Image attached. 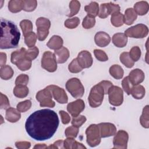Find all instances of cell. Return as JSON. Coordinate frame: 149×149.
<instances>
[{
  "label": "cell",
  "mask_w": 149,
  "mask_h": 149,
  "mask_svg": "<svg viewBox=\"0 0 149 149\" xmlns=\"http://www.w3.org/2000/svg\"><path fill=\"white\" fill-rule=\"evenodd\" d=\"M133 9L136 12L137 15H139L140 16L144 15L148 11V3L147 2L143 1L137 2L134 4Z\"/></svg>",
  "instance_id": "23"
},
{
  "label": "cell",
  "mask_w": 149,
  "mask_h": 149,
  "mask_svg": "<svg viewBox=\"0 0 149 149\" xmlns=\"http://www.w3.org/2000/svg\"><path fill=\"white\" fill-rule=\"evenodd\" d=\"M63 146L66 149H74V148H86V147L79 142H77L74 138L68 137L63 141Z\"/></svg>",
  "instance_id": "24"
},
{
  "label": "cell",
  "mask_w": 149,
  "mask_h": 149,
  "mask_svg": "<svg viewBox=\"0 0 149 149\" xmlns=\"http://www.w3.org/2000/svg\"><path fill=\"white\" fill-rule=\"evenodd\" d=\"M66 90L75 98H81L84 93V88L80 80L76 77L68 80L65 85Z\"/></svg>",
  "instance_id": "4"
},
{
  "label": "cell",
  "mask_w": 149,
  "mask_h": 149,
  "mask_svg": "<svg viewBox=\"0 0 149 149\" xmlns=\"http://www.w3.org/2000/svg\"><path fill=\"white\" fill-rule=\"evenodd\" d=\"M37 6L36 0H23V10L26 12H32L34 10Z\"/></svg>",
  "instance_id": "38"
},
{
  "label": "cell",
  "mask_w": 149,
  "mask_h": 149,
  "mask_svg": "<svg viewBox=\"0 0 149 149\" xmlns=\"http://www.w3.org/2000/svg\"><path fill=\"white\" fill-rule=\"evenodd\" d=\"M36 98L40 102V106L41 107H47L53 108L55 105V102L52 100L51 91L48 87L38 91L36 94Z\"/></svg>",
  "instance_id": "6"
},
{
  "label": "cell",
  "mask_w": 149,
  "mask_h": 149,
  "mask_svg": "<svg viewBox=\"0 0 149 149\" xmlns=\"http://www.w3.org/2000/svg\"><path fill=\"white\" fill-rule=\"evenodd\" d=\"M48 148H63V141L62 140H59L54 142V144L48 147Z\"/></svg>",
  "instance_id": "57"
},
{
  "label": "cell",
  "mask_w": 149,
  "mask_h": 149,
  "mask_svg": "<svg viewBox=\"0 0 149 149\" xmlns=\"http://www.w3.org/2000/svg\"><path fill=\"white\" fill-rule=\"evenodd\" d=\"M137 15L133 8H127L125 11V15L123 16L124 23L127 25H130L136 20Z\"/></svg>",
  "instance_id": "22"
},
{
  "label": "cell",
  "mask_w": 149,
  "mask_h": 149,
  "mask_svg": "<svg viewBox=\"0 0 149 149\" xmlns=\"http://www.w3.org/2000/svg\"><path fill=\"white\" fill-rule=\"evenodd\" d=\"M59 115L61 118V120L63 124L66 125L69 123L70 121V117L69 115L64 111H59Z\"/></svg>",
  "instance_id": "54"
},
{
  "label": "cell",
  "mask_w": 149,
  "mask_h": 149,
  "mask_svg": "<svg viewBox=\"0 0 149 149\" xmlns=\"http://www.w3.org/2000/svg\"><path fill=\"white\" fill-rule=\"evenodd\" d=\"M80 23V19L77 17L68 19L65 22V26L69 29H73L76 28Z\"/></svg>",
  "instance_id": "43"
},
{
  "label": "cell",
  "mask_w": 149,
  "mask_h": 149,
  "mask_svg": "<svg viewBox=\"0 0 149 149\" xmlns=\"http://www.w3.org/2000/svg\"><path fill=\"white\" fill-rule=\"evenodd\" d=\"M148 33L147 26L143 24H138L128 28L125 31L127 37L135 38H143L146 37Z\"/></svg>",
  "instance_id": "7"
},
{
  "label": "cell",
  "mask_w": 149,
  "mask_h": 149,
  "mask_svg": "<svg viewBox=\"0 0 149 149\" xmlns=\"http://www.w3.org/2000/svg\"><path fill=\"white\" fill-rule=\"evenodd\" d=\"M112 42L118 48L124 47L127 44V37L124 33H116L112 37Z\"/></svg>",
  "instance_id": "20"
},
{
  "label": "cell",
  "mask_w": 149,
  "mask_h": 149,
  "mask_svg": "<svg viewBox=\"0 0 149 149\" xmlns=\"http://www.w3.org/2000/svg\"><path fill=\"white\" fill-rule=\"evenodd\" d=\"M140 122L141 125L144 128L149 127V119H148V105H147L143 109L142 114L140 118Z\"/></svg>",
  "instance_id": "35"
},
{
  "label": "cell",
  "mask_w": 149,
  "mask_h": 149,
  "mask_svg": "<svg viewBox=\"0 0 149 149\" xmlns=\"http://www.w3.org/2000/svg\"><path fill=\"white\" fill-rule=\"evenodd\" d=\"M29 76L27 74H21L16 77L15 80V84L26 86L29 82Z\"/></svg>",
  "instance_id": "52"
},
{
  "label": "cell",
  "mask_w": 149,
  "mask_h": 149,
  "mask_svg": "<svg viewBox=\"0 0 149 149\" xmlns=\"http://www.w3.org/2000/svg\"><path fill=\"white\" fill-rule=\"evenodd\" d=\"M26 52V49L24 48H21L20 49L16 50L13 52L11 54L10 56V61L13 64H16V63L20 60L21 58L25 56V54Z\"/></svg>",
  "instance_id": "34"
},
{
  "label": "cell",
  "mask_w": 149,
  "mask_h": 149,
  "mask_svg": "<svg viewBox=\"0 0 149 149\" xmlns=\"http://www.w3.org/2000/svg\"><path fill=\"white\" fill-rule=\"evenodd\" d=\"M85 104L83 100L77 99L74 101L69 103L67 105V111L73 116L75 117L84 109Z\"/></svg>",
  "instance_id": "13"
},
{
  "label": "cell",
  "mask_w": 149,
  "mask_h": 149,
  "mask_svg": "<svg viewBox=\"0 0 149 149\" xmlns=\"http://www.w3.org/2000/svg\"><path fill=\"white\" fill-rule=\"evenodd\" d=\"M100 83L101 84V86L103 87V88L104 89L105 94H108L109 88L113 86L112 83H111L110 81H108V80H102V81H100Z\"/></svg>",
  "instance_id": "56"
},
{
  "label": "cell",
  "mask_w": 149,
  "mask_h": 149,
  "mask_svg": "<svg viewBox=\"0 0 149 149\" xmlns=\"http://www.w3.org/2000/svg\"><path fill=\"white\" fill-rule=\"evenodd\" d=\"M14 74L13 70L9 65H4L1 67L0 76L3 80H9L11 79Z\"/></svg>",
  "instance_id": "30"
},
{
  "label": "cell",
  "mask_w": 149,
  "mask_h": 149,
  "mask_svg": "<svg viewBox=\"0 0 149 149\" xmlns=\"http://www.w3.org/2000/svg\"><path fill=\"white\" fill-rule=\"evenodd\" d=\"M20 38V33L17 26L11 21L1 19L0 48H16Z\"/></svg>",
  "instance_id": "2"
},
{
  "label": "cell",
  "mask_w": 149,
  "mask_h": 149,
  "mask_svg": "<svg viewBox=\"0 0 149 149\" xmlns=\"http://www.w3.org/2000/svg\"><path fill=\"white\" fill-rule=\"evenodd\" d=\"M31 107V102L29 100H27L22 102H20L19 104H17L16 106L17 109L20 112H25Z\"/></svg>",
  "instance_id": "46"
},
{
  "label": "cell",
  "mask_w": 149,
  "mask_h": 149,
  "mask_svg": "<svg viewBox=\"0 0 149 149\" xmlns=\"http://www.w3.org/2000/svg\"><path fill=\"white\" fill-rule=\"evenodd\" d=\"M24 37V42L26 45L29 48H32L35 46L37 39V35L33 31L26 35Z\"/></svg>",
  "instance_id": "37"
},
{
  "label": "cell",
  "mask_w": 149,
  "mask_h": 149,
  "mask_svg": "<svg viewBox=\"0 0 149 149\" xmlns=\"http://www.w3.org/2000/svg\"><path fill=\"white\" fill-rule=\"evenodd\" d=\"M9 107H10V104H9V101L8 100V98L7 97L6 95L1 93V105H0L1 109H7Z\"/></svg>",
  "instance_id": "53"
},
{
  "label": "cell",
  "mask_w": 149,
  "mask_h": 149,
  "mask_svg": "<svg viewBox=\"0 0 149 149\" xmlns=\"http://www.w3.org/2000/svg\"><path fill=\"white\" fill-rule=\"evenodd\" d=\"M120 11V6L118 4L112 2L105 3L100 5L98 16L101 19L107 17L109 15H112Z\"/></svg>",
  "instance_id": "11"
},
{
  "label": "cell",
  "mask_w": 149,
  "mask_h": 149,
  "mask_svg": "<svg viewBox=\"0 0 149 149\" xmlns=\"http://www.w3.org/2000/svg\"><path fill=\"white\" fill-rule=\"evenodd\" d=\"M68 69L70 72L73 73H76L81 72L83 70V68L79 64L77 59L74 58L69 63L68 66Z\"/></svg>",
  "instance_id": "45"
},
{
  "label": "cell",
  "mask_w": 149,
  "mask_h": 149,
  "mask_svg": "<svg viewBox=\"0 0 149 149\" xmlns=\"http://www.w3.org/2000/svg\"><path fill=\"white\" fill-rule=\"evenodd\" d=\"M15 146L19 149H28L31 146V143L29 141H17L15 143Z\"/></svg>",
  "instance_id": "55"
},
{
  "label": "cell",
  "mask_w": 149,
  "mask_h": 149,
  "mask_svg": "<svg viewBox=\"0 0 149 149\" xmlns=\"http://www.w3.org/2000/svg\"><path fill=\"white\" fill-rule=\"evenodd\" d=\"M101 137L105 138L112 136L116 133V127L111 123H100L98 124Z\"/></svg>",
  "instance_id": "15"
},
{
  "label": "cell",
  "mask_w": 149,
  "mask_h": 149,
  "mask_svg": "<svg viewBox=\"0 0 149 149\" xmlns=\"http://www.w3.org/2000/svg\"><path fill=\"white\" fill-rule=\"evenodd\" d=\"M49 34V29L45 28H37V37L39 41H44Z\"/></svg>",
  "instance_id": "49"
},
{
  "label": "cell",
  "mask_w": 149,
  "mask_h": 149,
  "mask_svg": "<svg viewBox=\"0 0 149 149\" xmlns=\"http://www.w3.org/2000/svg\"><path fill=\"white\" fill-rule=\"evenodd\" d=\"M69 8L70 12L67 15L68 17H72L75 15L77 14L80 8V3L79 1L76 0L71 1L69 3Z\"/></svg>",
  "instance_id": "39"
},
{
  "label": "cell",
  "mask_w": 149,
  "mask_h": 149,
  "mask_svg": "<svg viewBox=\"0 0 149 149\" xmlns=\"http://www.w3.org/2000/svg\"><path fill=\"white\" fill-rule=\"evenodd\" d=\"M59 123L56 113L49 109H42L31 113L26 119L25 129L33 139L44 141L55 133Z\"/></svg>",
  "instance_id": "1"
},
{
  "label": "cell",
  "mask_w": 149,
  "mask_h": 149,
  "mask_svg": "<svg viewBox=\"0 0 149 149\" xmlns=\"http://www.w3.org/2000/svg\"><path fill=\"white\" fill-rule=\"evenodd\" d=\"M36 24L37 28H45L49 29L51 27L50 20L45 17H40L36 20Z\"/></svg>",
  "instance_id": "40"
},
{
  "label": "cell",
  "mask_w": 149,
  "mask_h": 149,
  "mask_svg": "<svg viewBox=\"0 0 149 149\" xmlns=\"http://www.w3.org/2000/svg\"><path fill=\"white\" fill-rule=\"evenodd\" d=\"M78 133L79 128L73 125L68 127L65 131V134L66 137L76 138L77 136Z\"/></svg>",
  "instance_id": "47"
},
{
  "label": "cell",
  "mask_w": 149,
  "mask_h": 149,
  "mask_svg": "<svg viewBox=\"0 0 149 149\" xmlns=\"http://www.w3.org/2000/svg\"><path fill=\"white\" fill-rule=\"evenodd\" d=\"M51 91L54 98L59 104H66L68 101V95L62 88L55 85H49L47 86Z\"/></svg>",
  "instance_id": "12"
},
{
  "label": "cell",
  "mask_w": 149,
  "mask_h": 149,
  "mask_svg": "<svg viewBox=\"0 0 149 149\" xmlns=\"http://www.w3.org/2000/svg\"><path fill=\"white\" fill-rule=\"evenodd\" d=\"M119 59L120 62L127 68H131L134 66V62L131 59L129 54L127 52H122L120 55Z\"/></svg>",
  "instance_id": "32"
},
{
  "label": "cell",
  "mask_w": 149,
  "mask_h": 149,
  "mask_svg": "<svg viewBox=\"0 0 149 149\" xmlns=\"http://www.w3.org/2000/svg\"><path fill=\"white\" fill-rule=\"evenodd\" d=\"M94 54L99 61L101 62H105L108 61V57L107 54L102 50L101 49H94Z\"/></svg>",
  "instance_id": "51"
},
{
  "label": "cell",
  "mask_w": 149,
  "mask_h": 149,
  "mask_svg": "<svg viewBox=\"0 0 149 149\" xmlns=\"http://www.w3.org/2000/svg\"><path fill=\"white\" fill-rule=\"evenodd\" d=\"M129 56L134 62H137L141 56V49L137 46L133 47L129 52Z\"/></svg>",
  "instance_id": "44"
},
{
  "label": "cell",
  "mask_w": 149,
  "mask_h": 149,
  "mask_svg": "<svg viewBox=\"0 0 149 149\" xmlns=\"http://www.w3.org/2000/svg\"><path fill=\"white\" fill-rule=\"evenodd\" d=\"M145 93H146L145 88L143 86L139 84V85L133 86L131 90L130 94H132V95L134 98L140 100L144 97Z\"/></svg>",
  "instance_id": "26"
},
{
  "label": "cell",
  "mask_w": 149,
  "mask_h": 149,
  "mask_svg": "<svg viewBox=\"0 0 149 149\" xmlns=\"http://www.w3.org/2000/svg\"><path fill=\"white\" fill-rule=\"evenodd\" d=\"M41 67L49 72H54L57 69V62L54 54L50 51H45L41 61Z\"/></svg>",
  "instance_id": "8"
},
{
  "label": "cell",
  "mask_w": 149,
  "mask_h": 149,
  "mask_svg": "<svg viewBox=\"0 0 149 149\" xmlns=\"http://www.w3.org/2000/svg\"><path fill=\"white\" fill-rule=\"evenodd\" d=\"M122 88H123V90L126 92V93L127 95H130V93H131L132 88L133 86L130 82L128 76L125 77L123 79V80L122 81Z\"/></svg>",
  "instance_id": "50"
},
{
  "label": "cell",
  "mask_w": 149,
  "mask_h": 149,
  "mask_svg": "<svg viewBox=\"0 0 149 149\" xmlns=\"http://www.w3.org/2000/svg\"><path fill=\"white\" fill-rule=\"evenodd\" d=\"M104 94V89L100 83L94 86L91 88L88 98L90 106L92 108L100 106L103 101Z\"/></svg>",
  "instance_id": "3"
},
{
  "label": "cell",
  "mask_w": 149,
  "mask_h": 149,
  "mask_svg": "<svg viewBox=\"0 0 149 149\" xmlns=\"http://www.w3.org/2000/svg\"><path fill=\"white\" fill-rule=\"evenodd\" d=\"M111 22L112 24L116 27H120L124 24L123 15L120 12H116L111 15Z\"/></svg>",
  "instance_id": "31"
},
{
  "label": "cell",
  "mask_w": 149,
  "mask_h": 149,
  "mask_svg": "<svg viewBox=\"0 0 149 149\" xmlns=\"http://www.w3.org/2000/svg\"><path fill=\"white\" fill-rule=\"evenodd\" d=\"M13 94L17 98L26 97L29 92V88L25 85H16L13 88Z\"/></svg>",
  "instance_id": "25"
},
{
  "label": "cell",
  "mask_w": 149,
  "mask_h": 149,
  "mask_svg": "<svg viewBox=\"0 0 149 149\" xmlns=\"http://www.w3.org/2000/svg\"><path fill=\"white\" fill-rule=\"evenodd\" d=\"M39 54V49L37 47H33L32 48H30L29 49L26 50L25 56L27 59L30 61H33L35 59Z\"/></svg>",
  "instance_id": "41"
},
{
  "label": "cell",
  "mask_w": 149,
  "mask_h": 149,
  "mask_svg": "<svg viewBox=\"0 0 149 149\" xmlns=\"http://www.w3.org/2000/svg\"><path fill=\"white\" fill-rule=\"evenodd\" d=\"M17 68L22 71H26L30 69L31 67V61L24 56L19 60L15 64Z\"/></svg>",
  "instance_id": "33"
},
{
  "label": "cell",
  "mask_w": 149,
  "mask_h": 149,
  "mask_svg": "<svg viewBox=\"0 0 149 149\" xmlns=\"http://www.w3.org/2000/svg\"><path fill=\"white\" fill-rule=\"evenodd\" d=\"M20 26L23 31V36H25L27 34L32 32L33 26L31 22L27 19H24L20 22Z\"/></svg>",
  "instance_id": "36"
},
{
  "label": "cell",
  "mask_w": 149,
  "mask_h": 149,
  "mask_svg": "<svg viewBox=\"0 0 149 149\" xmlns=\"http://www.w3.org/2000/svg\"><path fill=\"white\" fill-rule=\"evenodd\" d=\"M54 55L55 56L57 63H65L69 57L70 54L68 48L62 47L60 49L55 50Z\"/></svg>",
  "instance_id": "18"
},
{
  "label": "cell",
  "mask_w": 149,
  "mask_h": 149,
  "mask_svg": "<svg viewBox=\"0 0 149 149\" xmlns=\"http://www.w3.org/2000/svg\"><path fill=\"white\" fill-rule=\"evenodd\" d=\"M108 98L110 104L113 106H120L123 101V93L122 88L116 86H112L108 91Z\"/></svg>",
  "instance_id": "9"
},
{
  "label": "cell",
  "mask_w": 149,
  "mask_h": 149,
  "mask_svg": "<svg viewBox=\"0 0 149 149\" xmlns=\"http://www.w3.org/2000/svg\"><path fill=\"white\" fill-rule=\"evenodd\" d=\"M129 140L128 133L123 130H119L115 133L113 139V148L126 149L127 148Z\"/></svg>",
  "instance_id": "10"
},
{
  "label": "cell",
  "mask_w": 149,
  "mask_h": 149,
  "mask_svg": "<svg viewBox=\"0 0 149 149\" xmlns=\"http://www.w3.org/2000/svg\"><path fill=\"white\" fill-rule=\"evenodd\" d=\"M110 74L115 79H120L123 77L124 71L122 68L118 65H113L111 66L109 69Z\"/></svg>",
  "instance_id": "28"
},
{
  "label": "cell",
  "mask_w": 149,
  "mask_h": 149,
  "mask_svg": "<svg viewBox=\"0 0 149 149\" xmlns=\"http://www.w3.org/2000/svg\"><path fill=\"white\" fill-rule=\"evenodd\" d=\"M63 44V39L59 36L54 35L49 40L47 45L49 48L51 49L57 50L62 47Z\"/></svg>",
  "instance_id": "21"
},
{
  "label": "cell",
  "mask_w": 149,
  "mask_h": 149,
  "mask_svg": "<svg viewBox=\"0 0 149 149\" xmlns=\"http://www.w3.org/2000/svg\"><path fill=\"white\" fill-rule=\"evenodd\" d=\"M86 118L83 115H78L75 117H73L72 120L71 121V123L73 126L80 127L83 124H84L86 121Z\"/></svg>",
  "instance_id": "48"
},
{
  "label": "cell",
  "mask_w": 149,
  "mask_h": 149,
  "mask_svg": "<svg viewBox=\"0 0 149 149\" xmlns=\"http://www.w3.org/2000/svg\"><path fill=\"white\" fill-rule=\"evenodd\" d=\"M86 141L91 147H95L101 143V135L98 125L91 124L86 130Z\"/></svg>",
  "instance_id": "5"
},
{
  "label": "cell",
  "mask_w": 149,
  "mask_h": 149,
  "mask_svg": "<svg viewBox=\"0 0 149 149\" xmlns=\"http://www.w3.org/2000/svg\"><path fill=\"white\" fill-rule=\"evenodd\" d=\"M79 64L83 68H88L93 64V58L90 52L87 51H81L76 58Z\"/></svg>",
  "instance_id": "14"
},
{
  "label": "cell",
  "mask_w": 149,
  "mask_h": 149,
  "mask_svg": "<svg viewBox=\"0 0 149 149\" xmlns=\"http://www.w3.org/2000/svg\"><path fill=\"white\" fill-rule=\"evenodd\" d=\"M33 148L34 149L35 148H48V147L45 144H38L35 145Z\"/></svg>",
  "instance_id": "59"
},
{
  "label": "cell",
  "mask_w": 149,
  "mask_h": 149,
  "mask_svg": "<svg viewBox=\"0 0 149 149\" xmlns=\"http://www.w3.org/2000/svg\"><path fill=\"white\" fill-rule=\"evenodd\" d=\"M8 9L12 13H17L23 10V0H11L8 3Z\"/></svg>",
  "instance_id": "29"
},
{
  "label": "cell",
  "mask_w": 149,
  "mask_h": 149,
  "mask_svg": "<svg viewBox=\"0 0 149 149\" xmlns=\"http://www.w3.org/2000/svg\"><path fill=\"white\" fill-rule=\"evenodd\" d=\"M84 10L87 13V15L95 17L99 13L98 4L96 2H91L89 5L84 6Z\"/></svg>",
  "instance_id": "27"
},
{
  "label": "cell",
  "mask_w": 149,
  "mask_h": 149,
  "mask_svg": "<svg viewBox=\"0 0 149 149\" xmlns=\"http://www.w3.org/2000/svg\"><path fill=\"white\" fill-rule=\"evenodd\" d=\"M145 75L144 72L140 69L132 70L128 76L129 80L133 86L139 85L144 80Z\"/></svg>",
  "instance_id": "16"
},
{
  "label": "cell",
  "mask_w": 149,
  "mask_h": 149,
  "mask_svg": "<svg viewBox=\"0 0 149 149\" xmlns=\"http://www.w3.org/2000/svg\"><path fill=\"white\" fill-rule=\"evenodd\" d=\"M94 41L97 46L105 47L110 43L111 37L105 32L99 31L94 36Z\"/></svg>",
  "instance_id": "17"
},
{
  "label": "cell",
  "mask_w": 149,
  "mask_h": 149,
  "mask_svg": "<svg viewBox=\"0 0 149 149\" xmlns=\"http://www.w3.org/2000/svg\"><path fill=\"white\" fill-rule=\"evenodd\" d=\"M95 24V17L89 15H87L83 19L82 26L86 29H89L94 26Z\"/></svg>",
  "instance_id": "42"
},
{
  "label": "cell",
  "mask_w": 149,
  "mask_h": 149,
  "mask_svg": "<svg viewBox=\"0 0 149 149\" xmlns=\"http://www.w3.org/2000/svg\"><path fill=\"white\" fill-rule=\"evenodd\" d=\"M21 118L20 112L13 108L9 107L6 111L5 119L11 123H15L17 122Z\"/></svg>",
  "instance_id": "19"
},
{
  "label": "cell",
  "mask_w": 149,
  "mask_h": 149,
  "mask_svg": "<svg viewBox=\"0 0 149 149\" xmlns=\"http://www.w3.org/2000/svg\"><path fill=\"white\" fill-rule=\"evenodd\" d=\"M6 53L1 52L0 53V66L1 67L5 65V63L6 62Z\"/></svg>",
  "instance_id": "58"
}]
</instances>
